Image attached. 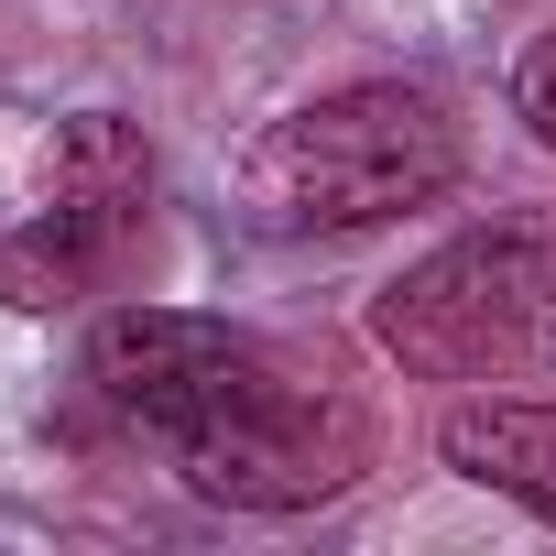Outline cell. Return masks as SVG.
<instances>
[{
  "label": "cell",
  "mask_w": 556,
  "mask_h": 556,
  "mask_svg": "<svg viewBox=\"0 0 556 556\" xmlns=\"http://www.w3.org/2000/svg\"><path fill=\"white\" fill-rule=\"evenodd\" d=\"M371 339L415 382H545L556 371V218L437 240L371 295Z\"/></svg>",
  "instance_id": "1"
},
{
  "label": "cell",
  "mask_w": 556,
  "mask_h": 556,
  "mask_svg": "<svg viewBox=\"0 0 556 556\" xmlns=\"http://www.w3.org/2000/svg\"><path fill=\"white\" fill-rule=\"evenodd\" d=\"M142 218L131 207H88V197H45L12 240H0V306L12 317H66L110 285V262Z\"/></svg>",
  "instance_id": "5"
},
{
  "label": "cell",
  "mask_w": 556,
  "mask_h": 556,
  "mask_svg": "<svg viewBox=\"0 0 556 556\" xmlns=\"http://www.w3.org/2000/svg\"><path fill=\"white\" fill-rule=\"evenodd\" d=\"M251 350H262V339H240V328H218V317H186V306H110V317L88 328V393H99L121 426H142L153 447H175V437L251 371Z\"/></svg>",
  "instance_id": "4"
},
{
  "label": "cell",
  "mask_w": 556,
  "mask_h": 556,
  "mask_svg": "<svg viewBox=\"0 0 556 556\" xmlns=\"http://www.w3.org/2000/svg\"><path fill=\"white\" fill-rule=\"evenodd\" d=\"M437 458L502 502H523L534 523H556V404L545 393H469L437 426Z\"/></svg>",
  "instance_id": "6"
},
{
  "label": "cell",
  "mask_w": 556,
  "mask_h": 556,
  "mask_svg": "<svg viewBox=\"0 0 556 556\" xmlns=\"http://www.w3.org/2000/svg\"><path fill=\"white\" fill-rule=\"evenodd\" d=\"M164 458L186 469V491H207L229 513H317L371 469V415L328 371H295V361L251 350V371Z\"/></svg>",
  "instance_id": "3"
},
{
  "label": "cell",
  "mask_w": 556,
  "mask_h": 556,
  "mask_svg": "<svg viewBox=\"0 0 556 556\" xmlns=\"http://www.w3.org/2000/svg\"><path fill=\"white\" fill-rule=\"evenodd\" d=\"M458 186V121L426 88H328L251 142V197L285 229H382Z\"/></svg>",
  "instance_id": "2"
},
{
  "label": "cell",
  "mask_w": 556,
  "mask_h": 556,
  "mask_svg": "<svg viewBox=\"0 0 556 556\" xmlns=\"http://www.w3.org/2000/svg\"><path fill=\"white\" fill-rule=\"evenodd\" d=\"M513 110H523V131L556 153V34L523 45V66H513Z\"/></svg>",
  "instance_id": "8"
},
{
  "label": "cell",
  "mask_w": 556,
  "mask_h": 556,
  "mask_svg": "<svg viewBox=\"0 0 556 556\" xmlns=\"http://www.w3.org/2000/svg\"><path fill=\"white\" fill-rule=\"evenodd\" d=\"M34 186L142 218V197H153V142H142L121 110H66V121L45 131V153H34Z\"/></svg>",
  "instance_id": "7"
}]
</instances>
